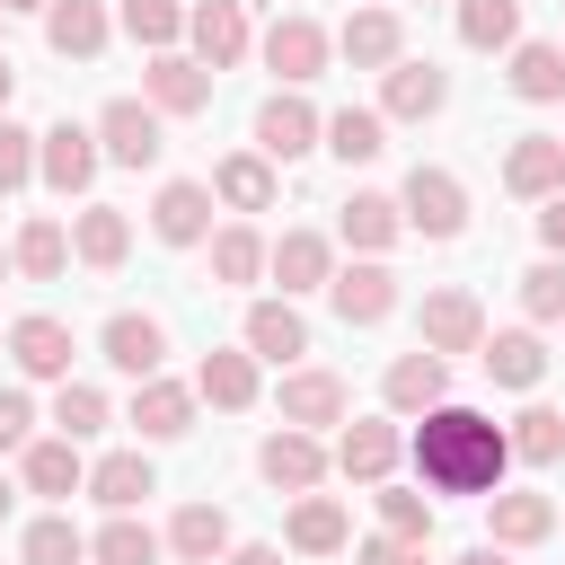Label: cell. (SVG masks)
Returning <instances> with one entry per match:
<instances>
[{"instance_id":"obj_7","label":"cell","mask_w":565,"mask_h":565,"mask_svg":"<svg viewBox=\"0 0 565 565\" xmlns=\"http://www.w3.org/2000/svg\"><path fill=\"white\" fill-rule=\"evenodd\" d=\"M415 344H433L441 362L477 353V344H486V309H477V291H459V282L424 291V309H415Z\"/></svg>"},{"instance_id":"obj_43","label":"cell","mask_w":565,"mask_h":565,"mask_svg":"<svg viewBox=\"0 0 565 565\" xmlns=\"http://www.w3.org/2000/svg\"><path fill=\"white\" fill-rule=\"evenodd\" d=\"M124 35H132L141 53H177V35H185V0H124Z\"/></svg>"},{"instance_id":"obj_55","label":"cell","mask_w":565,"mask_h":565,"mask_svg":"<svg viewBox=\"0 0 565 565\" xmlns=\"http://www.w3.org/2000/svg\"><path fill=\"white\" fill-rule=\"evenodd\" d=\"M9 503H18V486H9V477H0V512H9Z\"/></svg>"},{"instance_id":"obj_29","label":"cell","mask_w":565,"mask_h":565,"mask_svg":"<svg viewBox=\"0 0 565 565\" xmlns=\"http://www.w3.org/2000/svg\"><path fill=\"white\" fill-rule=\"evenodd\" d=\"M106 35H115L106 0H53V9H44V44H53L62 62H97Z\"/></svg>"},{"instance_id":"obj_4","label":"cell","mask_w":565,"mask_h":565,"mask_svg":"<svg viewBox=\"0 0 565 565\" xmlns=\"http://www.w3.org/2000/svg\"><path fill=\"white\" fill-rule=\"evenodd\" d=\"M327 468H335V450H327L318 433H300V424H274V433L256 441V477H265L274 494H318Z\"/></svg>"},{"instance_id":"obj_53","label":"cell","mask_w":565,"mask_h":565,"mask_svg":"<svg viewBox=\"0 0 565 565\" xmlns=\"http://www.w3.org/2000/svg\"><path fill=\"white\" fill-rule=\"evenodd\" d=\"M9 97H18V62L0 53V115H9Z\"/></svg>"},{"instance_id":"obj_46","label":"cell","mask_w":565,"mask_h":565,"mask_svg":"<svg viewBox=\"0 0 565 565\" xmlns=\"http://www.w3.org/2000/svg\"><path fill=\"white\" fill-rule=\"evenodd\" d=\"M521 309H530V327H556L565 318V256H539L521 274Z\"/></svg>"},{"instance_id":"obj_56","label":"cell","mask_w":565,"mask_h":565,"mask_svg":"<svg viewBox=\"0 0 565 565\" xmlns=\"http://www.w3.org/2000/svg\"><path fill=\"white\" fill-rule=\"evenodd\" d=\"M0 274H18V256H9V247H0Z\"/></svg>"},{"instance_id":"obj_44","label":"cell","mask_w":565,"mask_h":565,"mask_svg":"<svg viewBox=\"0 0 565 565\" xmlns=\"http://www.w3.org/2000/svg\"><path fill=\"white\" fill-rule=\"evenodd\" d=\"M106 388H88V380H62L53 388V433H71V441H88V433H106Z\"/></svg>"},{"instance_id":"obj_2","label":"cell","mask_w":565,"mask_h":565,"mask_svg":"<svg viewBox=\"0 0 565 565\" xmlns=\"http://www.w3.org/2000/svg\"><path fill=\"white\" fill-rule=\"evenodd\" d=\"M327 53H335V35H327L309 9H274V26L256 35V62H265L282 88H309V79L327 71Z\"/></svg>"},{"instance_id":"obj_26","label":"cell","mask_w":565,"mask_h":565,"mask_svg":"<svg viewBox=\"0 0 565 565\" xmlns=\"http://www.w3.org/2000/svg\"><path fill=\"white\" fill-rule=\"evenodd\" d=\"M238 344H247L256 362H300V353H309V318H300L291 300H247Z\"/></svg>"},{"instance_id":"obj_31","label":"cell","mask_w":565,"mask_h":565,"mask_svg":"<svg viewBox=\"0 0 565 565\" xmlns=\"http://www.w3.org/2000/svg\"><path fill=\"white\" fill-rule=\"evenodd\" d=\"M397 230H406L397 194H353V203L335 212V238H344L353 256H388V247H397Z\"/></svg>"},{"instance_id":"obj_37","label":"cell","mask_w":565,"mask_h":565,"mask_svg":"<svg viewBox=\"0 0 565 565\" xmlns=\"http://www.w3.org/2000/svg\"><path fill=\"white\" fill-rule=\"evenodd\" d=\"M327 150H335L344 168L380 159V150H388V115H380V106H335V115H327Z\"/></svg>"},{"instance_id":"obj_27","label":"cell","mask_w":565,"mask_h":565,"mask_svg":"<svg viewBox=\"0 0 565 565\" xmlns=\"http://www.w3.org/2000/svg\"><path fill=\"white\" fill-rule=\"evenodd\" d=\"M274 406H282V424H300V433H318V424H344V380L335 371H282V388H274Z\"/></svg>"},{"instance_id":"obj_22","label":"cell","mask_w":565,"mask_h":565,"mask_svg":"<svg viewBox=\"0 0 565 565\" xmlns=\"http://www.w3.org/2000/svg\"><path fill=\"white\" fill-rule=\"evenodd\" d=\"M265 274L282 282V300L327 291V282H335V247H327L318 230H282V238H274V256H265Z\"/></svg>"},{"instance_id":"obj_59","label":"cell","mask_w":565,"mask_h":565,"mask_svg":"<svg viewBox=\"0 0 565 565\" xmlns=\"http://www.w3.org/2000/svg\"><path fill=\"white\" fill-rule=\"evenodd\" d=\"M0 18H9V9H0Z\"/></svg>"},{"instance_id":"obj_54","label":"cell","mask_w":565,"mask_h":565,"mask_svg":"<svg viewBox=\"0 0 565 565\" xmlns=\"http://www.w3.org/2000/svg\"><path fill=\"white\" fill-rule=\"evenodd\" d=\"M0 9H9V18H18V9H35V18H44V9H53V0H0Z\"/></svg>"},{"instance_id":"obj_9","label":"cell","mask_w":565,"mask_h":565,"mask_svg":"<svg viewBox=\"0 0 565 565\" xmlns=\"http://www.w3.org/2000/svg\"><path fill=\"white\" fill-rule=\"evenodd\" d=\"M159 124H168V115H159L150 97H106V115H97V150H106L115 168H159V150H168Z\"/></svg>"},{"instance_id":"obj_45","label":"cell","mask_w":565,"mask_h":565,"mask_svg":"<svg viewBox=\"0 0 565 565\" xmlns=\"http://www.w3.org/2000/svg\"><path fill=\"white\" fill-rule=\"evenodd\" d=\"M371 503H380V530H397V539H433V503H424V486H371Z\"/></svg>"},{"instance_id":"obj_33","label":"cell","mask_w":565,"mask_h":565,"mask_svg":"<svg viewBox=\"0 0 565 565\" xmlns=\"http://www.w3.org/2000/svg\"><path fill=\"white\" fill-rule=\"evenodd\" d=\"M88 494H97L106 512H141V494H159V468H150L141 450H106V459L88 468Z\"/></svg>"},{"instance_id":"obj_5","label":"cell","mask_w":565,"mask_h":565,"mask_svg":"<svg viewBox=\"0 0 565 565\" xmlns=\"http://www.w3.org/2000/svg\"><path fill=\"white\" fill-rule=\"evenodd\" d=\"M256 150L274 159V168H291V159H309V150H327V115L300 97V88H274L265 106H256Z\"/></svg>"},{"instance_id":"obj_41","label":"cell","mask_w":565,"mask_h":565,"mask_svg":"<svg viewBox=\"0 0 565 565\" xmlns=\"http://www.w3.org/2000/svg\"><path fill=\"white\" fill-rule=\"evenodd\" d=\"M79 556H88V539H79L71 512H35L26 539H18V565H79Z\"/></svg>"},{"instance_id":"obj_58","label":"cell","mask_w":565,"mask_h":565,"mask_svg":"<svg viewBox=\"0 0 565 565\" xmlns=\"http://www.w3.org/2000/svg\"><path fill=\"white\" fill-rule=\"evenodd\" d=\"M0 344H9V327H0Z\"/></svg>"},{"instance_id":"obj_6","label":"cell","mask_w":565,"mask_h":565,"mask_svg":"<svg viewBox=\"0 0 565 565\" xmlns=\"http://www.w3.org/2000/svg\"><path fill=\"white\" fill-rule=\"evenodd\" d=\"M97 168H106V150H97V124H44L35 132V177L71 203V194H88L97 185Z\"/></svg>"},{"instance_id":"obj_17","label":"cell","mask_w":565,"mask_h":565,"mask_svg":"<svg viewBox=\"0 0 565 565\" xmlns=\"http://www.w3.org/2000/svg\"><path fill=\"white\" fill-rule=\"evenodd\" d=\"M9 362L26 371V380H71V327L62 318H44V309H26V318H9Z\"/></svg>"},{"instance_id":"obj_39","label":"cell","mask_w":565,"mask_h":565,"mask_svg":"<svg viewBox=\"0 0 565 565\" xmlns=\"http://www.w3.org/2000/svg\"><path fill=\"white\" fill-rule=\"evenodd\" d=\"M203 247H212V282H256V274H265V256H274V238H256L247 221L212 230Z\"/></svg>"},{"instance_id":"obj_42","label":"cell","mask_w":565,"mask_h":565,"mask_svg":"<svg viewBox=\"0 0 565 565\" xmlns=\"http://www.w3.org/2000/svg\"><path fill=\"white\" fill-rule=\"evenodd\" d=\"M512 459L521 468H556L565 459V415L556 406H521L512 415Z\"/></svg>"},{"instance_id":"obj_20","label":"cell","mask_w":565,"mask_h":565,"mask_svg":"<svg viewBox=\"0 0 565 565\" xmlns=\"http://www.w3.org/2000/svg\"><path fill=\"white\" fill-rule=\"evenodd\" d=\"M503 185H512L521 203L565 194V132H521V141L503 150Z\"/></svg>"},{"instance_id":"obj_36","label":"cell","mask_w":565,"mask_h":565,"mask_svg":"<svg viewBox=\"0 0 565 565\" xmlns=\"http://www.w3.org/2000/svg\"><path fill=\"white\" fill-rule=\"evenodd\" d=\"M503 79H512L521 106H556V97H565V44H539V35L512 44V71H503Z\"/></svg>"},{"instance_id":"obj_57","label":"cell","mask_w":565,"mask_h":565,"mask_svg":"<svg viewBox=\"0 0 565 565\" xmlns=\"http://www.w3.org/2000/svg\"><path fill=\"white\" fill-rule=\"evenodd\" d=\"M274 9H300V0H274Z\"/></svg>"},{"instance_id":"obj_48","label":"cell","mask_w":565,"mask_h":565,"mask_svg":"<svg viewBox=\"0 0 565 565\" xmlns=\"http://www.w3.org/2000/svg\"><path fill=\"white\" fill-rule=\"evenodd\" d=\"M353 565H433V539H397V530H371V539H353Z\"/></svg>"},{"instance_id":"obj_21","label":"cell","mask_w":565,"mask_h":565,"mask_svg":"<svg viewBox=\"0 0 565 565\" xmlns=\"http://www.w3.org/2000/svg\"><path fill=\"white\" fill-rule=\"evenodd\" d=\"M335 53H344L353 71H388V62H406V18H397V9H353V18L335 26Z\"/></svg>"},{"instance_id":"obj_15","label":"cell","mask_w":565,"mask_h":565,"mask_svg":"<svg viewBox=\"0 0 565 565\" xmlns=\"http://www.w3.org/2000/svg\"><path fill=\"white\" fill-rule=\"evenodd\" d=\"M380 397H388V415H433V406L450 397V362H441L433 344H415V353H397V362L380 371Z\"/></svg>"},{"instance_id":"obj_16","label":"cell","mask_w":565,"mask_h":565,"mask_svg":"<svg viewBox=\"0 0 565 565\" xmlns=\"http://www.w3.org/2000/svg\"><path fill=\"white\" fill-rule=\"evenodd\" d=\"M212 79H221V71H203L194 53H150L141 97H150L159 115H203V106H212Z\"/></svg>"},{"instance_id":"obj_19","label":"cell","mask_w":565,"mask_h":565,"mask_svg":"<svg viewBox=\"0 0 565 565\" xmlns=\"http://www.w3.org/2000/svg\"><path fill=\"white\" fill-rule=\"evenodd\" d=\"M486 539L494 547H539V539H556V503L530 494V486H494L486 494Z\"/></svg>"},{"instance_id":"obj_32","label":"cell","mask_w":565,"mask_h":565,"mask_svg":"<svg viewBox=\"0 0 565 565\" xmlns=\"http://www.w3.org/2000/svg\"><path fill=\"white\" fill-rule=\"evenodd\" d=\"M291 556H335V547H353V521H344V503L335 494H291Z\"/></svg>"},{"instance_id":"obj_50","label":"cell","mask_w":565,"mask_h":565,"mask_svg":"<svg viewBox=\"0 0 565 565\" xmlns=\"http://www.w3.org/2000/svg\"><path fill=\"white\" fill-rule=\"evenodd\" d=\"M539 247H547V256H565V194H547V203H539Z\"/></svg>"},{"instance_id":"obj_3","label":"cell","mask_w":565,"mask_h":565,"mask_svg":"<svg viewBox=\"0 0 565 565\" xmlns=\"http://www.w3.org/2000/svg\"><path fill=\"white\" fill-rule=\"evenodd\" d=\"M397 212H406V230L415 238H459L468 230V185L450 177V168H406V185H397Z\"/></svg>"},{"instance_id":"obj_25","label":"cell","mask_w":565,"mask_h":565,"mask_svg":"<svg viewBox=\"0 0 565 565\" xmlns=\"http://www.w3.org/2000/svg\"><path fill=\"white\" fill-rule=\"evenodd\" d=\"M71 256H79L88 274H115V265L132 256V221H124L115 203H79V212H71Z\"/></svg>"},{"instance_id":"obj_24","label":"cell","mask_w":565,"mask_h":565,"mask_svg":"<svg viewBox=\"0 0 565 565\" xmlns=\"http://www.w3.org/2000/svg\"><path fill=\"white\" fill-rule=\"evenodd\" d=\"M194 397L221 406V415H247V406H256V353H247V344H212V353L194 362Z\"/></svg>"},{"instance_id":"obj_35","label":"cell","mask_w":565,"mask_h":565,"mask_svg":"<svg viewBox=\"0 0 565 565\" xmlns=\"http://www.w3.org/2000/svg\"><path fill=\"white\" fill-rule=\"evenodd\" d=\"M9 256H18V274H26V282H62V265H71V230H62L53 212H35V221H18Z\"/></svg>"},{"instance_id":"obj_23","label":"cell","mask_w":565,"mask_h":565,"mask_svg":"<svg viewBox=\"0 0 565 565\" xmlns=\"http://www.w3.org/2000/svg\"><path fill=\"white\" fill-rule=\"evenodd\" d=\"M477 362H486L494 388H521V397L547 380V344H539V327H494V335L477 344Z\"/></svg>"},{"instance_id":"obj_47","label":"cell","mask_w":565,"mask_h":565,"mask_svg":"<svg viewBox=\"0 0 565 565\" xmlns=\"http://www.w3.org/2000/svg\"><path fill=\"white\" fill-rule=\"evenodd\" d=\"M18 185H35V132L0 115V194H18Z\"/></svg>"},{"instance_id":"obj_51","label":"cell","mask_w":565,"mask_h":565,"mask_svg":"<svg viewBox=\"0 0 565 565\" xmlns=\"http://www.w3.org/2000/svg\"><path fill=\"white\" fill-rule=\"evenodd\" d=\"M221 565H282V547H265V539H238Z\"/></svg>"},{"instance_id":"obj_34","label":"cell","mask_w":565,"mask_h":565,"mask_svg":"<svg viewBox=\"0 0 565 565\" xmlns=\"http://www.w3.org/2000/svg\"><path fill=\"white\" fill-rule=\"evenodd\" d=\"M212 194H221L230 212H274V159H265V150H230V159L212 168Z\"/></svg>"},{"instance_id":"obj_28","label":"cell","mask_w":565,"mask_h":565,"mask_svg":"<svg viewBox=\"0 0 565 565\" xmlns=\"http://www.w3.org/2000/svg\"><path fill=\"white\" fill-rule=\"evenodd\" d=\"M18 477H26V494H44V503H62V494H79V486H88V468H79V441H71V433L26 441V450H18Z\"/></svg>"},{"instance_id":"obj_30","label":"cell","mask_w":565,"mask_h":565,"mask_svg":"<svg viewBox=\"0 0 565 565\" xmlns=\"http://www.w3.org/2000/svg\"><path fill=\"white\" fill-rule=\"evenodd\" d=\"M238 539H230V512L221 503H177V521H168V556L177 565H221Z\"/></svg>"},{"instance_id":"obj_13","label":"cell","mask_w":565,"mask_h":565,"mask_svg":"<svg viewBox=\"0 0 565 565\" xmlns=\"http://www.w3.org/2000/svg\"><path fill=\"white\" fill-rule=\"evenodd\" d=\"M327 300H335V318H344V327H380V318L397 309V274H388L380 256H353V265H335Z\"/></svg>"},{"instance_id":"obj_12","label":"cell","mask_w":565,"mask_h":565,"mask_svg":"<svg viewBox=\"0 0 565 565\" xmlns=\"http://www.w3.org/2000/svg\"><path fill=\"white\" fill-rule=\"evenodd\" d=\"M450 106V71H433V62H388L380 71V115L388 124H433Z\"/></svg>"},{"instance_id":"obj_49","label":"cell","mask_w":565,"mask_h":565,"mask_svg":"<svg viewBox=\"0 0 565 565\" xmlns=\"http://www.w3.org/2000/svg\"><path fill=\"white\" fill-rule=\"evenodd\" d=\"M26 441H35V397L26 388H0V459L26 450Z\"/></svg>"},{"instance_id":"obj_14","label":"cell","mask_w":565,"mask_h":565,"mask_svg":"<svg viewBox=\"0 0 565 565\" xmlns=\"http://www.w3.org/2000/svg\"><path fill=\"white\" fill-rule=\"evenodd\" d=\"M97 353H106L124 380H150V371L168 362V327H159L150 309H115V318L97 327Z\"/></svg>"},{"instance_id":"obj_18","label":"cell","mask_w":565,"mask_h":565,"mask_svg":"<svg viewBox=\"0 0 565 565\" xmlns=\"http://www.w3.org/2000/svg\"><path fill=\"white\" fill-rule=\"evenodd\" d=\"M194 406H203V397H194L185 380H159V371L132 380V433H141V441H185V433H194Z\"/></svg>"},{"instance_id":"obj_8","label":"cell","mask_w":565,"mask_h":565,"mask_svg":"<svg viewBox=\"0 0 565 565\" xmlns=\"http://www.w3.org/2000/svg\"><path fill=\"white\" fill-rule=\"evenodd\" d=\"M185 44H194L203 71H238V62L256 53V26H247L238 0H194V9H185Z\"/></svg>"},{"instance_id":"obj_1","label":"cell","mask_w":565,"mask_h":565,"mask_svg":"<svg viewBox=\"0 0 565 565\" xmlns=\"http://www.w3.org/2000/svg\"><path fill=\"white\" fill-rule=\"evenodd\" d=\"M406 459H415V477H424L433 494H494L503 468H512V424L441 397V406L406 433Z\"/></svg>"},{"instance_id":"obj_38","label":"cell","mask_w":565,"mask_h":565,"mask_svg":"<svg viewBox=\"0 0 565 565\" xmlns=\"http://www.w3.org/2000/svg\"><path fill=\"white\" fill-rule=\"evenodd\" d=\"M459 44L468 53H512L521 44V0H459Z\"/></svg>"},{"instance_id":"obj_11","label":"cell","mask_w":565,"mask_h":565,"mask_svg":"<svg viewBox=\"0 0 565 565\" xmlns=\"http://www.w3.org/2000/svg\"><path fill=\"white\" fill-rule=\"evenodd\" d=\"M397 459H406V433H397L388 415H353V424L335 433V477H353V486H388Z\"/></svg>"},{"instance_id":"obj_10","label":"cell","mask_w":565,"mask_h":565,"mask_svg":"<svg viewBox=\"0 0 565 565\" xmlns=\"http://www.w3.org/2000/svg\"><path fill=\"white\" fill-rule=\"evenodd\" d=\"M212 203H221V194H212L203 177H168V185L150 194V238H159V247H203V238H212Z\"/></svg>"},{"instance_id":"obj_40","label":"cell","mask_w":565,"mask_h":565,"mask_svg":"<svg viewBox=\"0 0 565 565\" xmlns=\"http://www.w3.org/2000/svg\"><path fill=\"white\" fill-rule=\"evenodd\" d=\"M159 547H168V539H159L150 521H132V512H106V530L88 539L97 565H159Z\"/></svg>"},{"instance_id":"obj_52","label":"cell","mask_w":565,"mask_h":565,"mask_svg":"<svg viewBox=\"0 0 565 565\" xmlns=\"http://www.w3.org/2000/svg\"><path fill=\"white\" fill-rule=\"evenodd\" d=\"M450 565H512V547H494V539H477L468 556H450Z\"/></svg>"}]
</instances>
